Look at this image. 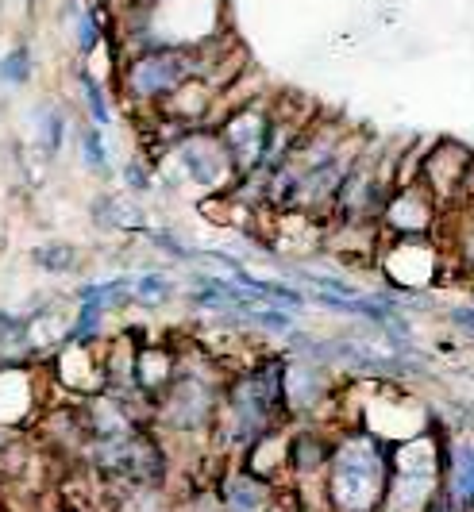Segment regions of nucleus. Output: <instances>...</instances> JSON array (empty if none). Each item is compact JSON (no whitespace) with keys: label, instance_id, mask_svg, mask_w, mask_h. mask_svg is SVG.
I'll return each mask as SVG.
<instances>
[{"label":"nucleus","instance_id":"obj_1","mask_svg":"<svg viewBox=\"0 0 474 512\" xmlns=\"http://www.w3.org/2000/svg\"><path fill=\"white\" fill-rule=\"evenodd\" d=\"M293 424L286 412V355H263L232 370L224 385L220 416L212 428V455L236 462L266 432Z\"/></svg>","mask_w":474,"mask_h":512},{"label":"nucleus","instance_id":"obj_2","mask_svg":"<svg viewBox=\"0 0 474 512\" xmlns=\"http://www.w3.org/2000/svg\"><path fill=\"white\" fill-rule=\"evenodd\" d=\"M232 378V370H224V362L216 355H182V370L170 382V389L155 401L151 424L166 443H189L201 439L212 451V428L220 416V401H224V385Z\"/></svg>","mask_w":474,"mask_h":512},{"label":"nucleus","instance_id":"obj_3","mask_svg":"<svg viewBox=\"0 0 474 512\" xmlns=\"http://www.w3.org/2000/svg\"><path fill=\"white\" fill-rule=\"evenodd\" d=\"M394 474V443L378 439L363 424H340L336 451L324 486L332 512H378Z\"/></svg>","mask_w":474,"mask_h":512},{"label":"nucleus","instance_id":"obj_4","mask_svg":"<svg viewBox=\"0 0 474 512\" xmlns=\"http://www.w3.org/2000/svg\"><path fill=\"white\" fill-rule=\"evenodd\" d=\"M448 482V439L432 424L421 436L394 443V474L378 512H428Z\"/></svg>","mask_w":474,"mask_h":512},{"label":"nucleus","instance_id":"obj_5","mask_svg":"<svg viewBox=\"0 0 474 512\" xmlns=\"http://www.w3.org/2000/svg\"><path fill=\"white\" fill-rule=\"evenodd\" d=\"M158 178L166 181V189H197L205 197H228L239 185V170L232 151L224 147L216 128H193L185 131L182 139L162 151L155 162Z\"/></svg>","mask_w":474,"mask_h":512},{"label":"nucleus","instance_id":"obj_6","mask_svg":"<svg viewBox=\"0 0 474 512\" xmlns=\"http://www.w3.org/2000/svg\"><path fill=\"white\" fill-rule=\"evenodd\" d=\"M471 170L474 151L459 139H440V143L424 147L421 162H417V178L432 189L444 216L471 205Z\"/></svg>","mask_w":474,"mask_h":512},{"label":"nucleus","instance_id":"obj_7","mask_svg":"<svg viewBox=\"0 0 474 512\" xmlns=\"http://www.w3.org/2000/svg\"><path fill=\"white\" fill-rule=\"evenodd\" d=\"M216 131H220L224 147L232 151V158H236L239 178H251V174H259V170H263L266 151H270L274 104L263 101V97L239 104V108H232V112L216 124Z\"/></svg>","mask_w":474,"mask_h":512},{"label":"nucleus","instance_id":"obj_8","mask_svg":"<svg viewBox=\"0 0 474 512\" xmlns=\"http://www.w3.org/2000/svg\"><path fill=\"white\" fill-rule=\"evenodd\" d=\"M440 228H444V208L432 197V189L421 178L397 181L378 220L382 239H436Z\"/></svg>","mask_w":474,"mask_h":512},{"label":"nucleus","instance_id":"obj_9","mask_svg":"<svg viewBox=\"0 0 474 512\" xmlns=\"http://www.w3.org/2000/svg\"><path fill=\"white\" fill-rule=\"evenodd\" d=\"M336 378L328 362L305 359L286 351V412L290 420H320V412L336 401Z\"/></svg>","mask_w":474,"mask_h":512},{"label":"nucleus","instance_id":"obj_10","mask_svg":"<svg viewBox=\"0 0 474 512\" xmlns=\"http://www.w3.org/2000/svg\"><path fill=\"white\" fill-rule=\"evenodd\" d=\"M212 501L216 512H278L282 486L236 459L212 478Z\"/></svg>","mask_w":474,"mask_h":512},{"label":"nucleus","instance_id":"obj_11","mask_svg":"<svg viewBox=\"0 0 474 512\" xmlns=\"http://www.w3.org/2000/svg\"><path fill=\"white\" fill-rule=\"evenodd\" d=\"M51 378L58 389H70L78 401L105 393V355L101 343H66L51 359Z\"/></svg>","mask_w":474,"mask_h":512},{"label":"nucleus","instance_id":"obj_12","mask_svg":"<svg viewBox=\"0 0 474 512\" xmlns=\"http://www.w3.org/2000/svg\"><path fill=\"white\" fill-rule=\"evenodd\" d=\"M178 370H182V351H174L166 343H139V351H135V393L143 401H151V409H155V401L170 389Z\"/></svg>","mask_w":474,"mask_h":512},{"label":"nucleus","instance_id":"obj_13","mask_svg":"<svg viewBox=\"0 0 474 512\" xmlns=\"http://www.w3.org/2000/svg\"><path fill=\"white\" fill-rule=\"evenodd\" d=\"M89 216H93V228H97V231H128V235H147V231H151L147 208L139 205V201L112 197V193L93 197Z\"/></svg>","mask_w":474,"mask_h":512},{"label":"nucleus","instance_id":"obj_14","mask_svg":"<svg viewBox=\"0 0 474 512\" xmlns=\"http://www.w3.org/2000/svg\"><path fill=\"white\" fill-rule=\"evenodd\" d=\"M444 493L455 512H474V443H448V482Z\"/></svg>","mask_w":474,"mask_h":512},{"label":"nucleus","instance_id":"obj_15","mask_svg":"<svg viewBox=\"0 0 474 512\" xmlns=\"http://www.w3.org/2000/svg\"><path fill=\"white\" fill-rule=\"evenodd\" d=\"M66 135H70V116L58 104H39L35 108V147L47 162H54L62 154Z\"/></svg>","mask_w":474,"mask_h":512},{"label":"nucleus","instance_id":"obj_16","mask_svg":"<svg viewBox=\"0 0 474 512\" xmlns=\"http://www.w3.org/2000/svg\"><path fill=\"white\" fill-rule=\"evenodd\" d=\"M132 297L139 308H162L178 297V285L162 270H143V274L132 278Z\"/></svg>","mask_w":474,"mask_h":512},{"label":"nucleus","instance_id":"obj_17","mask_svg":"<svg viewBox=\"0 0 474 512\" xmlns=\"http://www.w3.org/2000/svg\"><path fill=\"white\" fill-rule=\"evenodd\" d=\"M448 216H455L459 220V228H455V235H451V262H455V270L463 274V278H471L474 282V205L459 208V212H448Z\"/></svg>","mask_w":474,"mask_h":512},{"label":"nucleus","instance_id":"obj_18","mask_svg":"<svg viewBox=\"0 0 474 512\" xmlns=\"http://www.w3.org/2000/svg\"><path fill=\"white\" fill-rule=\"evenodd\" d=\"M31 262L43 270V274H74L81 270V251L74 243H66V239H51V243H39L35 251H31Z\"/></svg>","mask_w":474,"mask_h":512},{"label":"nucleus","instance_id":"obj_19","mask_svg":"<svg viewBox=\"0 0 474 512\" xmlns=\"http://www.w3.org/2000/svg\"><path fill=\"white\" fill-rule=\"evenodd\" d=\"M78 154H81L85 174H93V178H112V158H108V147H105V131L97 128V124H89V128L78 131Z\"/></svg>","mask_w":474,"mask_h":512},{"label":"nucleus","instance_id":"obj_20","mask_svg":"<svg viewBox=\"0 0 474 512\" xmlns=\"http://www.w3.org/2000/svg\"><path fill=\"white\" fill-rule=\"evenodd\" d=\"M105 316L108 308L78 301L70 316V343H105Z\"/></svg>","mask_w":474,"mask_h":512},{"label":"nucleus","instance_id":"obj_21","mask_svg":"<svg viewBox=\"0 0 474 512\" xmlns=\"http://www.w3.org/2000/svg\"><path fill=\"white\" fill-rule=\"evenodd\" d=\"M78 85H81V101H85V112L97 128H108L112 124V104H108V89L105 81L89 74V70H78Z\"/></svg>","mask_w":474,"mask_h":512},{"label":"nucleus","instance_id":"obj_22","mask_svg":"<svg viewBox=\"0 0 474 512\" xmlns=\"http://www.w3.org/2000/svg\"><path fill=\"white\" fill-rule=\"evenodd\" d=\"M120 178H124V185L132 189L135 197H143V193H151V189H155L158 170L147 154H135V158H128V162L120 166Z\"/></svg>","mask_w":474,"mask_h":512},{"label":"nucleus","instance_id":"obj_23","mask_svg":"<svg viewBox=\"0 0 474 512\" xmlns=\"http://www.w3.org/2000/svg\"><path fill=\"white\" fill-rule=\"evenodd\" d=\"M31 51L27 47H12V51L0 58V85H12V89H20L31 81Z\"/></svg>","mask_w":474,"mask_h":512},{"label":"nucleus","instance_id":"obj_24","mask_svg":"<svg viewBox=\"0 0 474 512\" xmlns=\"http://www.w3.org/2000/svg\"><path fill=\"white\" fill-rule=\"evenodd\" d=\"M147 243L155 247L158 255H166V258H174V262H193L197 258V251L189 247V243H182L174 231H158V228H151L147 231Z\"/></svg>","mask_w":474,"mask_h":512},{"label":"nucleus","instance_id":"obj_25","mask_svg":"<svg viewBox=\"0 0 474 512\" xmlns=\"http://www.w3.org/2000/svg\"><path fill=\"white\" fill-rule=\"evenodd\" d=\"M105 39L101 12H78V54H93Z\"/></svg>","mask_w":474,"mask_h":512},{"label":"nucleus","instance_id":"obj_26","mask_svg":"<svg viewBox=\"0 0 474 512\" xmlns=\"http://www.w3.org/2000/svg\"><path fill=\"white\" fill-rule=\"evenodd\" d=\"M448 316H451V324H455V328H463V332L474 335V308H451Z\"/></svg>","mask_w":474,"mask_h":512},{"label":"nucleus","instance_id":"obj_27","mask_svg":"<svg viewBox=\"0 0 474 512\" xmlns=\"http://www.w3.org/2000/svg\"><path fill=\"white\" fill-rule=\"evenodd\" d=\"M428 512H455V505H451L448 493H440V497H436V505H432Z\"/></svg>","mask_w":474,"mask_h":512},{"label":"nucleus","instance_id":"obj_28","mask_svg":"<svg viewBox=\"0 0 474 512\" xmlns=\"http://www.w3.org/2000/svg\"><path fill=\"white\" fill-rule=\"evenodd\" d=\"M120 4H124V12H132V8H151L158 0H120Z\"/></svg>","mask_w":474,"mask_h":512},{"label":"nucleus","instance_id":"obj_29","mask_svg":"<svg viewBox=\"0 0 474 512\" xmlns=\"http://www.w3.org/2000/svg\"><path fill=\"white\" fill-rule=\"evenodd\" d=\"M51 512H81V509H74V505H58V509H51Z\"/></svg>","mask_w":474,"mask_h":512},{"label":"nucleus","instance_id":"obj_30","mask_svg":"<svg viewBox=\"0 0 474 512\" xmlns=\"http://www.w3.org/2000/svg\"><path fill=\"white\" fill-rule=\"evenodd\" d=\"M0 512H4V489H0Z\"/></svg>","mask_w":474,"mask_h":512}]
</instances>
